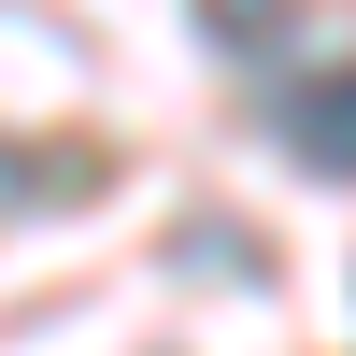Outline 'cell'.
I'll return each instance as SVG.
<instances>
[{
    "label": "cell",
    "instance_id": "6da1fadb",
    "mask_svg": "<svg viewBox=\"0 0 356 356\" xmlns=\"http://www.w3.org/2000/svg\"><path fill=\"white\" fill-rule=\"evenodd\" d=\"M285 143L314 171H356V72H285Z\"/></svg>",
    "mask_w": 356,
    "mask_h": 356
}]
</instances>
